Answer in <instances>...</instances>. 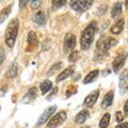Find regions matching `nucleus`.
<instances>
[{
    "instance_id": "nucleus-1",
    "label": "nucleus",
    "mask_w": 128,
    "mask_h": 128,
    "mask_svg": "<svg viewBox=\"0 0 128 128\" xmlns=\"http://www.w3.org/2000/svg\"><path fill=\"white\" fill-rule=\"evenodd\" d=\"M96 30H97L96 22H91L86 27V29L82 31L81 38H80V46H81L82 50H86L90 48V46L92 45V43L94 41Z\"/></svg>"
},
{
    "instance_id": "nucleus-2",
    "label": "nucleus",
    "mask_w": 128,
    "mask_h": 128,
    "mask_svg": "<svg viewBox=\"0 0 128 128\" xmlns=\"http://www.w3.org/2000/svg\"><path fill=\"white\" fill-rule=\"evenodd\" d=\"M18 28H19V22L17 18H14L10 22L9 26L6 31V44L10 48H13L16 42V38L18 34Z\"/></svg>"
},
{
    "instance_id": "nucleus-3",
    "label": "nucleus",
    "mask_w": 128,
    "mask_h": 128,
    "mask_svg": "<svg viewBox=\"0 0 128 128\" xmlns=\"http://www.w3.org/2000/svg\"><path fill=\"white\" fill-rule=\"evenodd\" d=\"M116 44V41L112 38L109 36H102L97 41L96 47H97V52L99 54H106L109 51L110 48Z\"/></svg>"
},
{
    "instance_id": "nucleus-4",
    "label": "nucleus",
    "mask_w": 128,
    "mask_h": 128,
    "mask_svg": "<svg viewBox=\"0 0 128 128\" xmlns=\"http://www.w3.org/2000/svg\"><path fill=\"white\" fill-rule=\"evenodd\" d=\"M94 0H70V6L76 12H86L93 4Z\"/></svg>"
},
{
    "instance_id": "nucleus-5",
    "label": "nucleus",
    "mask_w": 128,
    "mask_h": 128,
    "mask_svg": "<svg viewBox=\"0 0 128 128\" xmlns=\"http://www.w3.org/2000/svg\"><path fill=\"white\" fill-rule=\"evenodd\" d=\"M66 120V112L65 111H60L59 113L54 115L52 118H50L49 122L47 124V128H57L61 124L64 123Z\"/></svg>"
},
{
    "instance_id": "nucleus-6",
    "label": "nucleus",
    "mask_w": 128,
    "mask_h": 128,
    "mask_svg": "<svg viewBox=\"0 0 128 128\" xmlns=\"http://www.w3.org/2000/svg\"><path fill=\"white\" fill-rule=\"evenodd\" d=\"M75 46H76V36L72 33H67L65 38H64V46H63L64 52L65 54L70 52L75 48Z\"/></svg>"
},
{
    "instance_id": "nucleus-7",
    "label": "nucleus",
    "mask_w": 128,
    "mask_h": 128,
    "mask_svg": "<svg viewBox=\"0 0 128 128\" xmlns=\"http://www.w3.org/2000/svg\"><path fill=\"white\" fill-rule=\"evenodd\" d=\"M57 110V106H51L49 107L48 109H46L45 111L43 112V114L40 116V118L38 120V122H36V127H40V126H42L43 124H45L48 120H49L51 118V115H52L54 113V111Z\"/></svg>"
},
{
    "instance_id": "nucleus-8",
    "label": "nucleus",
    "mask_w": 128,
    "mask_h": 128,
    "mask_svg": "<svg viewBox=\"0 0 128 128\" xmlns=\"http://www.w3.org/2000/svg\"><path fill=\"white\" fill-rule=\"evenodd\" d=\"M126 59H127L126 54H118V57L114 59L113 63H112V66H113V70L115 72V73H118V72L122 70V67L124 66V64H125V62H126Z\"/></svg>"
},
{
    "instance_id": "nucleus-9",
    "label": "nucleus",
    "mask_w": 128,
    "mask_h": 128,
    "mask_svg": "<svg viewBox=\"0 0 128 128\" xmlns=\"http://www.w3.org/2000/svg\"><path fill=\"white\" fill-rule=\"evenodd\" d=\"M27 44H28V48H27V51H30V50H33L38 47V38H36V34L34 33L33 31H30L28 33V38H27Z\"/></svg>"
},
{
    "instance_id": "nucleus-10",
    "label": "nucleus",
    "mask_w": 128,
    "mask_h": 128,
    "mask_svg": "<svg viewBox=\"0 0 128 128\" xmlns=\"http://www.w3.org/2000/svg\"><path fill=\"white\" fill-rule=\"evenodd\" d=\"M98 96H99V90H95L93 92H91V93L88 95L86 97V99H84V105L86 107L94 106V104L97 102Z\"/></svg>"
},
{
    "instance_id": "nucleus-11",
    "label": "nucleus",
    "mask_w": 128,
    "mask_h": 128,
    "mask_svg": "<svg viewBox=\"0 0 128 128\" xmlns=\"http://www.w3.org/2000/svg\"><path fill=\"white\" fill-rule=\"evenodd\" d=\"M36 96H38V89H36V88H31V89L28 91V93L24 96V98H22V102L24 104L32 102L35 98H36Z\"/></svg>"
},
{
    "instance_id": "nucleus-12",
    "label": "nucleus",
    "mask_w": 128,
    "mask_h": 128,
    "mask_svg": "<svg viewBox=\"0 0 128 128\" xmlns=\"http://www.w3.org/2000/svg\"><path fill=\"white\" fill-rule=\"evenodd\" d=\"M127 70H125L122 73V75L120 76V89L122 90V93H125L127 91V88H128V77H127Z\"/></svg>"
},
{
    "instance_id": "nucleus-13",
    "label": "nucleus",
    "mask_w": 128,
    "mask_h": 128,
    "mask_svg": "<svg viewBox=\"0 0 128 128\" xmlns=\"http://www.w3.org/2000/svg\"><path fill=\"white\" fill-rule=\"evenodd\" d=\"M33 22L38 26H43L46 22V14L44 11H38L33 15Z\"/></svg>"
},
{
    "instance_id": "nucleus-14",
    "label": "nucleus",
    "mask_w": 128,
    "mask_h": 128,
    "mask_svg": "<svg viewBox=\"0 0 128 128\" xmlns=\"http://www.w3.org/2000/svg\"><path fill=\"white\" fill-rule=\"evenodd\" d=\"M74 72H75V66L74 65H72L70 67H67V68H65L62 73H60V75L57 77V82H61V81H63V80H65L66 78H68L70 76L74 73Z\"/></svg>"
},
{
    "instance_id": "nucleus-15",
    "label": "nucleus",
    "mask_w": 128,
    "mask_h": 128,
    "mask_svg": "<svg viewBox=\"0 0 128 128\" xmlns=\"http://www.w3.org/2000/svg\"><path fill=\"white\" fill-rule=\"evenodd\" d=\"M113 98H114V93L113 91H109L108 93L105 95V97H104L102 102V108L104 109H106V108L110 107L112 105V102H113Z\"/></svg>"
},
{
    "instance_id": "nucleus-16",
    "label": "nucleus",
    "mask_w": 128,
    "mask_h": 128,
    "mask_svg": "<svg viewBox=\"0 0 128 128\" xmlns=\"http://www.w3.org/2000/svg\"><path fill=\"white\" fill-rule=\"evenodd\" d=\"M124 25H125V20H124L123 18H121L120 20H118L113 26L111 27V29H110L111 33H113V34H120L123 31V29H124Z\"/></svg>"
},
{
    "instance_id": "nucleus-17",
    "label": "nucleus",
    "mask_w": 128,
    "mask_h": 128,
    "mask_svg": "<svg viewBox=\"0 0 128 128\" xmlns=\"http://www.w3.org/2000/svg\"><path fill=\"white\" fill-rule=\"evenodd\" d=\"M89 116H90L89 111L88 110H82V111H80L77 115H76L75 122L77 124H82V123H84L88 118H89Z\"/></svg>"
},
{
    "instance_id": "nucleus-18",
    "label": "nucleus",
    "mask_w": 128,
    "mask_h": 128,
    "mask_svg": "<svg viewBox=\"0 0 128 128\" xmlns=\"http://www.w3.org/2000/svg\"><path fill=\"white\" fill-rule=\"evenodd\" d=\"M17 70H18L17 62L14 61L13 63L11 64V66L9 67V70H8L6 77H9V78H15L16 76H17Z\"/></svg>"
},
{
    "instance_id": "nucleus-19",
    "label": "nucleus",
    "mask_w": 128,
    "mask_h": 128,
    "mask_svg": "<svg viewBox=\"0 0 128 128\" xmlns=\"http://www.w3.org/2000/svg\"><path fill=\"white\" fill-rule=\"evenodd\" d=\"M52 88V82L50 80H44V81L40 84V90H41L42 94H46Z\"/></svg>"
},
{
    "instance_id": "nucleus-20",
    "label": "nucleus",
    "mask_w": 128,
    "mask_h": 128,
    "mask_svg": "<svg viewBox=\"0 0 128 128\" xmlns=\"http://www.w3.org/2000/svg\"><path fill=\"white\" fill-rule=\"evenodd\" d=\"M98 74H99V70H95L90 72V73L86 76L84 80H83V83H84V84H88V83H90V82H92V81H94V79L97 77Z\"/></svg>"
},
{
    "instance_id": "nucleus-21",
    "label": "nucleus",
    "mask_w": 128,
    "mask_h": 128,
    "mask_svg": "<svg viewBox=\"0 0 128 128\" xmlns=\"http://www.w3.org/2000/svg\"><path fill=\"white\" fill-rule=\"evenodd\" d=\"M122 13V3L121 2H116L115 4L113 6L111 10V17H118V16Z\"/></svg>"
},
{
    "instance_id": "nucleus-22",
    "label": "nucleus",
    "mask_w": 128,
    "mask_h": 128,
    "mask_svg": "<svg viewBox=\"0 0 128 128\" xmlns=\"http://www.w3.org/2000/svg\"><path fill=\"white\" fill-rule=\"evenodd\" d=\"M11 10H12V6H6L4 9L1 10V12H0V24H2L8 18V16L11 13Z\"/></svg>"
},
{
    "instance_id": "nucleus-23",
    "label": "nucleus",
    "mask_w": 128,
    "mask_h": 128,
    "mask_svg": "<svg viewBox=\"0 0 128 128\" xmlns=\"http://www.w3.org/2000/svg\"><path fill=\"white\" fill-rule=\"evenodd\" d=\"M110 118H111L110 113L104 114V115H102V118L100 120V122H99V127H100V128H107L108 126H109Z\"/></svg>"
},
{
    "instance_id": "nucleus-24",
    "label": "nucleus",
    "mask_w": 128,
    "mask_h": 128,
    "mask_svg": "<svg viewBox=\"0 0 128 128\" xmlns=\"http://www.w3.org/2000/svg\"><path fill=\"white\" fill-rule=\"evenodd\" d=\"M67 0H52V8L54 9H59V8H62L63 6L66 4Z\"/></svg>"
},
{
    "instance_id": "nucleus-25",
    "label": "nucleus",
    "mask_w": 128,
    "mask_h": 128,
    "mask_svg": "<svg viewBox=\"0 0 128 128\" xmlns=\"http://www.w3.org/2000/svg\"><path fill=\"white\" fill-rule=\"evenodd\" d=\"M80 59V54L79 51H74L68 56V61L70 62H77Z\"/></svg>"
},
{
    "instance_id": "nucleus-26",
    "label": "nucleus",
    "mask_w": 128,
    "mask_h": 128,
    "mask_svg": "<svg viewBox=\"0 0 128 128\" xmlns=\"http://www.w3.org/2000/svg\"><path fill=\"white\" fill-rule=\"evenodd\" d=\"M61 66H62V63L61 62H58V63H56L54 65L51 67V68L49 70V72L47 73V75L48 76H50V75H52V74H54V72H57V70H59L60 68H61Z\"/></svg>"
},
{
    "instance_id": "nucleus-27",
    "label": "nucleus",
    "mask_w": 128,
    "mask_h": 128,
    "mask_svg": "<svg viewBox=\"0 0 128 128\" xmlns=\"http://www.w3.org/2000/svg\"><path fill=\"white\" fill-rule=\"evenodd\" d=\"M75 93H77V86H74V84H72V86H70L68 88H67V91H66L65 95L67 96V97H70V96H72Z\"/></svg>"
},
{
    "instance_id": "nucleus-28",
    "label": "nucleus",
    "mask_w": 128,
    "mask_h": 128,
    "mask_svg": "<svg viewBox=\"0 0 128 128\" xmlns=\"http://www.w3.org/2000/svg\"><path fill=\"white\" fill-rule=\"evenodd\" d=\"M43 0H32L31 1V8L32 9H38L40 6H41V3H42Z\"/></svg>"
},
{
    "instance_id": "nucleus-29",
    "label": "nucleus",
    "mask_w": 128,
    "mask_h": 128,
    "mask_svg": "<svg viewBox=\"0 0 128 128\" xmlns=\"http://www.w3.org/2000/svg\"><path fill=\"white\" fill-rule=\"evenodd\" d=\"M107 9H108V6L107 4L100 6H99V9L97 10V14L98 15H104V14H105V12L107 11Z\"/></svg>"
},
{
    "instance_id": "nucleus-30",
    "label": "nucleus",
    "mask_w": 128,
    "mask_h": 128,
    "mask_svg": "<svg viewBox=\"0 0 128 128\" xmlns=\"http://www.w3.org/2000/svg\"><path fill=\"white\" fill-rule=\"evenodd\" d=\"M4 58H6V54H4V49L2 47H0V65L3 63L4 61Z\"/></svg>"
},
{
    "instance_id": "nucleus-31",
    "label": "nucleus",
    "mask_w": 128,
    "mask_h": 128,
    "mask_svg": "<svg viewBox=\"0 0 128 128\" xmlns=\"http://www.w3.org/2000/svg\"><path fill=\"white\" fill-rule=\"evenodd\" d=\"M28 2H29V0H19V8L20 9H25L28 4Z\"/></svg>"
},
{
    "instance_id": "nucleus-32",
    "label": "nucleus",
    "mask_w": 128,
    "mask_h": 128,
    "mask_svg": "<svg viewBox=\"0 0 128 128\" xmlns=\"http://www.w3.org/2000/svg\"><path fill=\"white\" fill-rule=\"evenodd\" d=\"M124 116H125V115H123V114H122V112H116V121H118V123L123 121V120H124Z\"/></svg>"
},
{
    "instance_id": "nucleus-33",
    "label": "nucleus",
    "mask_w": 128,
    "mask_h": 128,
    "mask_svg": "<svg viewBox=\"0 0 128 128\" xmlns=\"http://www.w3.org/2000/svg\"><path fill=\"white\" fill-rule=\"evenodd\" d=\"M57 92H58V88H54L52 93H50L49 95H48V97H47V99H48V100H50V99H51V98H52L54 96V94H57Z\"/></svg>"
},
{
    "instance_id": "nucleus-34",
    "label": "nucleus",
    "mask_w": 128,
    "mask_h": 128,
    "mask_svg": "<svg viewBox=\"0 0 128 128\" xmlns=\"http://www.w3.org/2000/svg\"><path fill=\"white\" fill-rule=\"evenodd\" d=\"M115 128H128V123H122L120 125H118Z\"/></svg>"
},
{
    "instance_id": "nucleus-35",
    "label": "nucleus",
    "mask_w": 128,
    "mask_h": 128,
    "mask_svg": "<svg viewBox=\"0 0 128 128\" xmlns=\"http://www.w3.org/2000/svg\"><path fill=\"white\" fill-rule=\"evenodd\" d=\"M124 113H125V115H128V102H126L124 105Z\"/></svg>"
},
{
    "instance_id": "nucleus-36",
    "label": "nucleus",
    "mask_w": 128,
    "mask_h": 128,
    "mask_svg": "<svg viewBox=\"0 0 128 128\" xmlns=\"http://www.w3.org/2000/svg\"><path fill=\"white\" fill-rule=\"evenodd\" d=\"M81 128H90L89 126H84V127H81Z\"/></svg>"
}]
</instances>
